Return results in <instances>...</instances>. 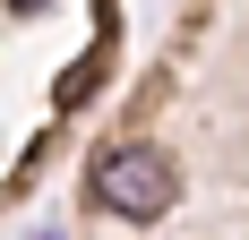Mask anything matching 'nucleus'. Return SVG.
I'll return each instance as SVG.
<instances>
[{
  "instance_id": "obj_1",
  "label": "nucleus",
  "mask_w": 249,
  "mask_h": 240,
  "mask_svg": "<svg viewBox=\"0 0 249 240\" xmlns=\"http://www.w3.org/2000/svg\"><path fill=\"white\" fill-rule=\"evenodd\" d=\"M172 189H180V171H172V154H155V146H121V154L95 171V206H112V215H129V223H155L172 206Z\"/></svg>"
},
{
  "instance_id": "obj_2",
  "label": "nucleus",
  "mask_w": 249,
  "mask_h": 240,
  "mask_svg": "<svg viewBox=\"0 0 249 240\" xmlns=\"http://www.w3.org/2000/svg\"><path fill=\"white\" fill-rule=\"evenodd\" d=\"M9 9H18V17H26V9H35V0H9Z\"/></svg>"
}]
</instances>
